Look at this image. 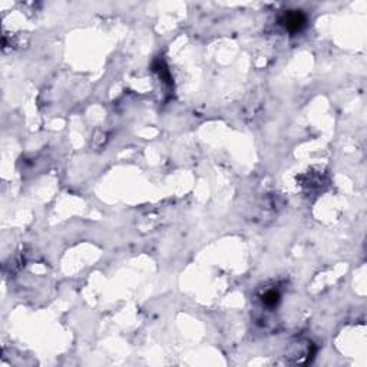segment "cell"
Returning <instances> with one entry per match:
<instances>
[{"instance_id":"1","label":"cell","mask_w":367,"mask_h":367,"mask_svg":"<svg viewBox=\"0 0 367 367\" xmlns=\"http://www.w3.org/2000/svg\"><path fill=\"white\" fill-rule=\"evenodd\" d=\"M281 23L284 27L288 30V32H298L301 30L304 25H306V16L298 10H294V12H288L284 14V17L281 19Z\"/></svg>"},{"instance_id":"2","label":"cell","mask_w":367,"mask_h":367,"mask_svg":"<svg viewBox=\"0 0 367 367\" xmlns=\"http://www.w3.org/2000/svg\"><path fill=\"white\" fill-rule=\"evenodd\" d=\"M278 301H280V294L275 290H270L263 295V303L267 307H275L278 304Z\"/></svg>"}]
</instances>
